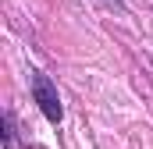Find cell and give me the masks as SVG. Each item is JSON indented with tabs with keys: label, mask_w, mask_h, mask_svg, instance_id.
Returning a JSON list of instances; mask_svg holds the SVG:
<instances>
[{
	"label": "cell",
	"mask_w": 153,
	"mask_h": 149,
	"mask_svg": "<svg viewBox=\"0 0 153 149\" xmlns=\"http://www.w3.org/2000/svg\"><path fill=\"white\" fill-rule=\"evenodd\" d=\"M32 96H36L39 110L46 114V121L61 124V117H64V110H61V96H57L53 82H50V78H46L43 71H32Z\"/></svg>",
	"instance_id": "cell-1"
}]
</instances>
